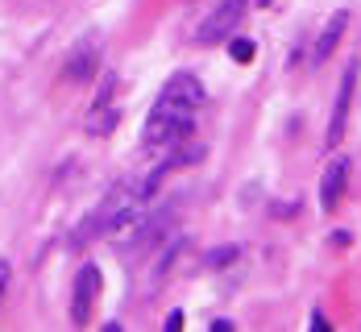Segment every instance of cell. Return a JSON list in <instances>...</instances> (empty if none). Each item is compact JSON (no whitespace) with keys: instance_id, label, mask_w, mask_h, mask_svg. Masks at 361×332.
<instances>
[{"instance_id":"obj_1","label":"cell","mask_w":361,"mask_h":332,"mask_svg":"<svg viewBox=\"0 0 361 332\" xmlns=\"http://www.w3.org/2000/svg\"><path fill=\"white\" fill-rule=\"evenodd\" d=\"M171 228H175V204H162L158 212H149V208H145L142 221L121 237V254H125L129 262H137L142 254L158 250V245L166 241V233H171Z\"/></svg>"},{"instance_id":"obj_2","label":"cell","mask_w":361,"mask_h":332,"mask_svg":"<svg viewBox=\"0 0 361 332\" xmlns=\"http://www.w3.org/2000/svg\"><path fill=\"white\" fill-rule=\"evenodd\" d=\"M208 104V92H204V83L195 79L191 71H179L166 79V87H162V96H158V104L154 112H166V116H183V121H195V112Z\"/></svg>"},{"instance_id":"obj_3","label":"cell","mask_w":361,"mask_h":332,"mask_svg":"<svg viewBox=\"0 0 361 332\" xmlns=\"http://www.w3.org/2000/svg\"><path fill=\"white\" fill-rule=\"evenodd\" d=\"M245 8H250V0H220L216 8L200 21V30H195V42H204V46H212L220 37H228L237 25H241V17H245Z\"/></svg>"},{"instance_id":"obj_4","label":"cell","mask_w":361,"mask_h":332,"mask_svg":"<svg viewBox=\"0 0 361 332\" xmlns=\"http://www.w3.org/2000/svg\"><path fill=\"white\" fill-rule=\"evenodd\" d=\"M96 299H100V266H79V274H75V287H71V320L75 324H87V316H92V307H96Z\"/></svg>"},{"instance_id":"obj_5","label":"cell","mask_w":361,"mask_h":332,"mask_svg":"<svg viewBox=\"0 0 361 332\" xmlns=\"http://www.w3.org/2000/svg\"><path fill=\"white\" fill-rule=\"evenodd\" d=\"M353 87H357V67L341 75V92H336V104H332V121H328V133H324V146L336 149L341 137H345V121H349V104H353Z\"/></svg>"},{"instance_id":"obj_6","label":"cell","mask_w":361,"mask_h":332,"mask_svg":"<svg viewBox=\"0 0 361 332\" xmlns=\"http://www.w3.org/2000/svg\"><path fill=\"white\" fill-rule=\"evenodd\" d=\"M145 146H175L183 137H191V121H183V116H166V112H149V121H145Z\"/></svg>"},{"instance_id":"obj_7","label":"cell","mask_w":361,"mask_h":332,"mask_svg":"<svg viewBox=\"0 0 361 332\" xmlns=\"http://www.w3.org/2000/svg\"><path fill=\"white\" fill-rule=\"evenodd\" d=\"M349 171H353V158H332L324 166V175H320V208L324 212H336L345 183H349Z\"/></svg>"},{"instance_id":"obj_8","label":"cell","mask_w":361,"mask_h":332,"mask_svg":"<svg viewBox=\"0 0 361 332\" xmlns=\"http://www.w3.org/2000/svg\"><path fill=\"white\" fill-rule=\"evenodd\" d=\"M183 245H187V237H183L179 228H171V233H166V241L158 245V262H154V270H149V278L142 283V291H158V287L166 283V274H171V266L179 262Z\"/></svg>"},{"instance_id":"obj_9","label":"cell","mask_w":361,"mask_h":332,"mask_svg":"<svg viewBox=\"0 0 361 332\" xmlns=\"http://www.w3.org/2000/svg\"><path fill=\"white\" fill-rule=\"evenodd\" d=\"M345 25H349V13H345V8H336V13L328 17V25L320 30V37H316V46H312V63H324V59H332L336 42L345 37Z\"/></svg>"},{"instance_id":"obj_10","label":"cell","mask_w":361,"mask_h":332,"mask_svg":"<svg viewBox=\"0 0 361 332\" xmlns=\"http://www.w3.org/2000/svg\"><path fill=\"white\" fill-rule=\"evenodd\" d=\"M96 63H100V46H96V42H79L75 54L67 59V79H71V83L92 79V75H96Z\"/></svg>"},{"instance_id":"obj_11","label":"cell","mask_w":361,"mask_h":332,"mask_svg":"<svg viewBox=\"0 0 361 332\" xmlns=\"http://www.w3.org/2000/svg\"><path fill=\"white\" fill-rule=\"evenodd\" d=\"M228 54H233V63H253V59H257V46H253L250 37H233Z\"/></svg>"},{"instance_id":"obj_12","label":"cell","mask_w":361,"mask_h":332,"mask_svg":"<svg viewBox=\"0 0 361 332\" xmlns=\"http://www.w3.org/2000/svg\"><path fill=\"white\" fill-rule=\"evenodd\" d=\"M233 258H237V250H233V245H224V250H212V254L204 258V266H228Z\"/></svg>"},{"instance_id":"obj_13","label":"cell","mask_w":361,"mask_h":332,"mask_svg":"<svg viewBox=\"0 0 361 332\" xmlns=\"http://www.w3.org/2000/svg\"><path fill=\"white\" fill-rule=\"evenodd\" d=\"M8 278H13V266L0 262V299H4V291H8Z\"/></svg>"},{"instance_id":"obj_14","label":"cell","mask_w":361,"mask_h":332,"mask_svg":"<svg viewBox=\"0 0 361 332\" xmlns=\"http://www.w3.org/2000/svg\"><path fill=\"white\" fill-rule=\"evenodd\" d=\"M183 328V312H171L166 316V332H179Z\"/></svg>"},{"instance_id":"obj_15","label":"cell","mask_w":361,"mask_h":332,"mask_svg":"<svg viewBox=\"0 0 361 332\" xmlns=\"http://www.w3.org/2000/svg\"><path fill=\"white\" fill-rule=\"evenodd\" d=\"M233 328H237L233 320H212V332H233Z\"/></svg>"}]
</instances>
